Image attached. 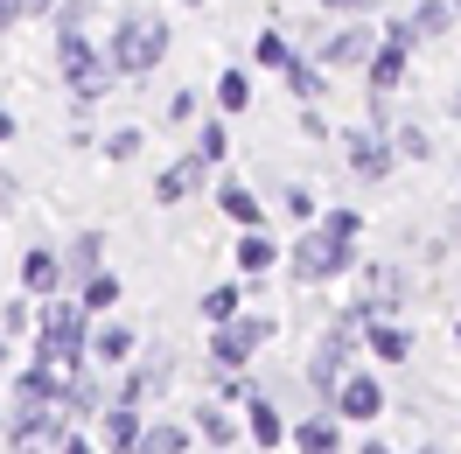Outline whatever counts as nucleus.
<instances>
[{
    "mask_svg": "<svg viewBox=\"0 0 461 454\" xmlns=\"http://www.w3.org/2000/svg\"><path fill=\"white\" fill-rule=\"evenodd\" d=\"M113 70H126V77H147L154 63L168 57V29L154 22V14H119V29H113Z\"/></svg>",
    "mask_w": 461,
    "mask_h": 454,
    "instance_id": "nucleus-1",
    "label": "nucleus"
},
{
    "mask_svg": "<svg viewBox=\"0 0 461 454\" xmlns=\"http://www.w3.org/2000/svg\"><path fill=\"white\" fill-rule=\"evenodd\" d=\"M57 57H63V77L85 91V98H91V91H105V70H98V50L85 42V29H63Z\"/></svg>",
    "mask_w": 461,
    "mask_h": 454,
    "instance_id": "nucleus-2",
    "label": "nucleus"
},
{
    "mask_svg": "<svg viewBox=\"0 0 461 454\" xmlns=\"http://www.w3.org/2000/svg\"><path fill=\"white\" fill-rule=\"evenodd\" d=\"M343 259H349V245H343V238L315 231V238H301V252H294V273H301V280H329V273H336Z\"/></svg>",
    "mask_w": 461,
    "mask_h": 454,
    "instance_id": "nucleus-3",
    "label": "nucleus"
},
{
    "mask_svg": "<svg viewBox=\"0 0 461 454\" xmlns=\"http://www.w3.org/2000/svg\"><path fill=\"white\" fill-rule=\"evenodd\" d=\"M266 336H273V322H224V329H217V342H210V357H217V364H245Z\"/></svg>",
    "mask_w": 461,
    "mask_h": 454,
    "instance_id": "nucleus-4",
    "label": "nucleus"
},
{
    "mask_svg": "<svg viewBox=\"0 0 461 454\" xmlns=\"http://www.w3.org/2000/svg\"><path fill=\"white\" fill-rule=\"evenodd\" d=\"M343 357H349V322H336V336L321 342V357H315V392H321V398L336 392V377H343Z\"/></svg>",
    "mask_w": 461,
    "mask_h": 454,
    "instance_id": "nucleus-5",
    "label": "nucleus"
},
{
    "mask_svg": "<svg viewBox=\"0 0 461 454\" xmlns=\"http://www.w3.org/2000/svg\"><path fill=\"white\" fill-rule=\"evenodd\" d=\"M329 398L343 405L349 420H377V413H384V392H377V377H349L343 392H329Z\"/></svg>",
    "mask_w": 461,
    "mask_h": 454,
    "instance_id": "nucleus-6",
    "label": "nucleus"
},
{
    "mask_svg": "<svg viewBox=\"0 0 461 454\" xmlns=\"http://www.w3.org/2000/svg\"><path fill=\"white\" fill-rule=\"evenodd\" d=\"M343 154L357 161V175H364V182H377V175L392 168V161H384V147H377L371 133H343Z\"/></svg>",
    "mask_w": 461,
    "mask_h": 454,
    "instance_id": "nucleus-7",
    "label": "nucleus"
},
{
    "mask_svg": "<svg viewBox=\"0 0 461 454\" xmlns=\"http://www.w3.org/2000/svg\"><path fill=\"white\" fill-rule=\"evenodd\" d=\"M405 77V42H384V50H377V63H371V85H377V98H384V91L399 85Z\"/></svg>",
    "mask_w": 461,
    "mask_h": 454,
    "instance_id": "nucleus-8",
    "label": "nucleus"
},
{
    "mask_svg": "<svg viewBox=\"0 0 461 454\" xmlns=\"http://www.w3.org/2000/svg\"><path fill=\"white\" fill-rule=\"evenodd\" d=\"M196 182H203V161H175V168L161 175L154 189H161V203H182V196H189V189H196Z\"/></svg>",
    "mask_w": 461,
    "mask_h": 454,
    "instance_id": "nucleus-9",
    "label": "nucleus"
},
{
    "mask_svg": "<svg viewBox=\"0 0 461 454\" xmlns=\"http://www.w3.org/2000/svg\"><path fill=\"white\" fill-rule=\"evenodd\" d=\"M364 50H371V35H364V29H343V35H329V50H321V57H329V63H364Z\"/></svg>",
    "mask_w": 461,
    "mask_h": 454,
    "instance_id": "nucleus-10",
    "label": "nucleus"
},
{
    "mask_svg": "<svg viewBox=\"0 0 461 454\" xmlns=\"http://www.w3.org/2000/svg\"><path fill=\"white\" fill-rule=\"evenodd\" d=\"M182 448H189V433H182V426H154V433L133 440V454H182Z\"/></svg>",
    "mask_w": 461,
    "mask_h": 454,
    "instance_id": "nucleus-11",
    "label": "nucleus"
},
{
    "mask_svg": "<svg viewBox=\"0 0 461 454\" xmlns=\"http://www.w3.org/2000/svg\"><path fill=\"white\" fill-rule=\"evenodd\" d=\"M371 350H377V357H392V364H399L405 350H412V336H405L399 322H377V329H371Z\"/></svg>",
    "mask_w": 461,
    "mask_h": 454,
    "instance_id": "nucleus-12",
    "label": "nucleus"
},
{
    "mask_svg": "<svg viewBox=\"0 0 461 454\" xmlns=\"http://www.w3.org/2000/svg\"><path fill=\"white\" fill-rule=\"evenodd\" d=\"M301 454H343L336 426H329V420H308V426H301Z\"/></svg>",
    "mask_w": 461,
    "mask_h": 454,
    "instance_id": "nucleus-13",
    "label": "nucleus"
},
{
    "mask_svg": "<svg viewBox=\"0 0 461 454\" xmlns=\"http://www.w3.org/2000/svg\"><path fill=\"white\" fill-rule=\"evenodd\" d=\"M63 273H98V231H85V238L63 252Z\"/></svg>",
    "mask_w": 461,
    "mask_h": 454,
    "instance_id": "nucleus-14",
    "label": "nucleus"
},
{
    "mask_svg": "<svg viewBox=\"0 0 461 454\" xmlns=\"http://www.w3.org/2000/svg\"><path fill=\"white\" fill-rule=\"evenodd\" d=\"M98 357H105V364H119V357H133V329H126V322H113V329H98Z\"/></svg>",
    "mask_w": 461,
    "mask_h": 454,
    "instance_id": "nucleus-15",
    "label": "nucleus"
},
{
    "mask_svg": "<svg viewBox=\"0 0 461 454\" xmlns=\"http://www.w3.org/2000/svg\"><path fill=\"white\" fill-rule=\"evenodd\" d=\"M29 286H35V294H57V286H63V266L50 252H35L29 259Z\"/></svg>",
    "mask_w": 461,
    "mask_h": 454,
    "instance_id": "nucleus-16",
    "label": "nucleus"
},
{
    "mask_svg": "<svg viewBox=\"0 0 461 454\" xmlns=\"http://www.w3.org/2000/svg\"><path fill=\"white\" fill-rule=\"evenodd\" d=\"M105 433H113V448H119V454H133V440H140V420H133V413L119 405L113 420H105Z\"/></svg>",
    "mask_w": 461,
    "mask_h": 454,
    "instance_id": "nucleus-17",
    "label": "nucleus"
},
{
    "mask_svg": "<svg viewBox=\"0 0 461 454\" xmlns=\"http://www.w3.org/2000/svg\"><path fill=\"white\" fill-rule=\"evenodd\" d=\"M203 314H210V322H230V314H238V286H210V294H203Z\"/></svg>",
    "mask_w": 461,
    "mask_h": 454,
    "instance_id": "nucleus-18",
    "label": "nucleus"
},
{
    "mask_svg": "<svg viewBox=\"0 0 461 454\" xmlns=\"http://www.w3.org/2000/svg\"><path fill=\"white\" fill-rule=\"evenodd\" d=\"M50 398H57V377H50V370H29V377H22V405H50Z\"/></svg>",
    "mask_w": 461,
    "mask_h": 454,
    "instance_id": "nucleus-19",
    "label": "nucleus"
},
{
    "mask_svg": "<svg viewBox=\"0 0 461 454\" xmlns=\"http://www.w3.org/2000/svg\"><path fill=\"white\" fill-rule=\"evenodd\" d=\"M245 98H252V85H245L238 70H224V77H217V105H224V113H238Z\"/></svg>",
    "mask_w": 461,
    "mask_h": 454,
    "instance_id": "nucleus-20",
    "label": "nucleus"
},
{
    "mask_svg": "<svg viewBox=\"0 0 461 454\" xmlns=\"http://www.w3.org/2000/svg\"><path fill=\"white\" fill-rule=\"evenodd\" d=\"M85 308H113V301H119V280H113V273H85Z\"/></svg>",
    "mask_w": 461,
    "mask_h": 454,
    "instance_id": "nucleus-21",
    "label": "nucleus"
},
{
    "mask_svg": "<svg viewBox=\"0 0 461 454\" xmlns=\"http://www.w3.org/2000/svg\"><path fill=\"white\" fill-rule=\"evenodd\" d=\"M280 70H287V85L301 91V98H315V91H321V77H315V70H308L301 57H294V50H287V63H280Z\"/></svg>",
    "mask_w": 461,
    "mask_h": 454,
    "instance_id": "nucleus-22",
    "label": "nucleus"
},
{
    "mask_svg": "<svg viewBox=\"0 0 461 454\" xmlns=\"http://www.w3.org/2000/svg\"><path fill=\"white\" fill-rule=\"evenodd\" d=\"M238 266H245V273H266V266H273V245H266V238H245V245H238Z\"/></svg>",
    "mask_w": 461,
    "mask_h": 454,
    "instance_id": "nucleus-23",
    "label": "nucleus"
},
{
    "mask_svg": "<svg viewBox=\"0 0 461 454\" xmlns=\"http://www.w3.org/2000/svg\"><path fill=\"white\" fill-rule=\"evenodd\" d=\"M252 440H259V448L280 440V413H273V405H252Z\"/></svg>",
    "mask_w": 461,
    "mask_h": 454,
    "instance_id": "nucleus-24",
    "label": "nucleus"
},
{
    "mask_svg": "<svg viewBox=\"0 0 461 454\" xmlns=\"http://www.w3.org/2000/svg\"><path fill=\"white\" fill-rule=\"evenodd\" d=\"M321 231H329V238H357V231H364V217H357V210H329V217H321Z\"/></svg>",
    "mask_w": 461,
    "mask_h": 454,
    "instance_id": "nucleus-25",
    "label": "nucleus"
},
{
    "mask_svg": "<svg viewBox=\"0 0 461 454\" xmlns=\"http://www.w3.org/2000/svg\"><path fill=\"white\" fill-rule=\"evenodd\" d=\"M224 210L238 217V224H259V203L245 196V189H230V182H224Z\"/></svg>",
    "mask_w": 461,
    "mask_h": 454,
    "instance_id": "nucleus-26",
    "label": "nucleus"
},
{
    "mask_svg": "<svg viewBox=\"0 0 461 454\" xmlns=\"http://www.w3.org/2000/svg\"><path fill=\"white\" fill-rule=\"evenodd\" d=\"M392 301H399V273L377 266V273H371V308H392Z\"/></svg>",
    "mask_w": 461,
    "mask_h": 454,
    "instance_id": "nucleus-27",
    "label": "nucleus"
},
{
    "mask_svg": "<svg viewBox=\"0 0 461 454\" xmlns=\"http://www.w3.org/2000/svg\"><path fill=\"white\" fill-rule=\"evenodd\" d=\"M22 14H50V0H0V29L22 22Z\"/></svg>",
    "mask_w": 461,
    "mask_h": 454,
    "instance_id": "nucleus-28",
    "label": "nucleus"
},
{
    "mask_svg": "<svg viewBox=\"0 0 461 454\" xmlns=\"http://www.w3.org/2000/svg\"><path fill=\"white\" fill-rule=\"evenodd\" d=\"M412 29H420V35H440V29H447V7H440V0L420 7V22H412Z\"/></svg>",
    "mask_w": 461,
    "mask_h": 454,
    "instance_id": "nucleus-29",
    "label": "nucleus"
},
{
    "mask_svg": "<svg viewBox=\"0 0 461 454\" xmlns=\"http://www.w3.org/2000/svg\"><path fill=\"white\" fill-rule=\"evenodd\" d=\"M203 440H217V448H224V440H230V420H224V413H203Z\"/></svg>",
    "mask_w": 461,
    "mask_h": 454,
    "instance_id": "nucleus-30",
    "label": "nucleus"
},
{
    "mask_svg": "<svg viewBox=\"0 0 461 454\" xmlns=\"http://www.w3.org/2000/svg\"><path fill=\"white\" fill-rule=\"evenodd\" d=\"M259 63H273V70H280V63H287V42H280V35H259Z\"/></svg>",
    "mask_w": 461,
    "mask_h": 454,
    "instance_id": "nucleus-31",
    "label": "nucleus"
},
{
    "mask_svg": "<svg viewBox=\"0 0 461 454\" xmlns=\"http://www.w3.org/2000/svg\"><path fill=\"white\" fill-rule=\"evenodd\" d=\"M70 405H77V413H91V405H98V385H85V377H77V385H70Z\"/></svg>",
    "mask_w": 461,
    "mask_h": 454,
    "instance_id": "nucleus-32",
    "label": "nucleus"
},
{
    "mask_svg": "<svg viewBox=\"0 0 461 454\" xmlns=\"http://www.w3.org/2000/svg\"><path fill=\"white\" fill-rule=\"evenodd\" d=\"M329 7H377V0H329Z\"/></svg>",
    "mask_w": 461,
    "mask_h": 454,
    "instance_id": "nucleus-33",
    "label": "nucleus"
},
{
    "mask_svg": "<svg viewBox=\"0 0 461 454\" xmlns=\"http://www.w3.org/2000/svg\"><path fill=\"white\" fill-rule=\"evenodd\" d=\"M63 454H91V448H85V440H63Z\"/></svg>",
    "mask_w": 461,
    "mask_h": 454,
    "instance_id": "nucleus-34",
    "label": "nucleus"
},
{
    "mask_svg": "<svg viewBox=\"0 0 461 454\" xmlns=\"http://www.w3.org/2000/svg\"><path fill=\"white\" fill-rule=\"evenodd\" d=\"M7 133H14V119H7V113H0V141H7Z\"/></svg>",
    "mask_w": 461,
    "mask_h": 454,
    "instance_id": "nucleus-35",
    "label": "nucleus"
},
{
    "mask_svg": "<svg viewBox=\"0 0 461 454\" xmlns=\"http://www.w3.org/2000/svg\"><path fill=\"white\" fill-rule=\"evenodd\" d=\"M420 454H447V448H420Z\"/></svg>",
    "mask_w": 461,
    "mask_h": 454,
    "instance_id": "nucleus-36",
    "label": "nucleus"
},
{
    "mask_svg": "<svg viewBox=\"0 0 461 454\" xmlns=\"http://www.w3.org/2000/svg\"><path fill=\"white\" fill-rule=\"evenodd\" d=\"M455 342H461V322H455Z\"/></svg>",
    "mask_w": 461,
    "mask_h": 454,
    "instance_id": "nucleus-37",
    "label": "nucleus"
},
{
    "mask_svg": "<svg viewBox=\"0 0 461 454\" xmlns=\"http://www.w3.org/2000/svg\"><path fill=\"white\" fill-rule=\"evenodd\" d=\"M455 7H461V0H455Z\"/></svg>",
    "mask_w": 461,
    "mask_h": 454,
    "instance_id": "nucleus-38",
    "label": "nucleus"
}]
</instances>
